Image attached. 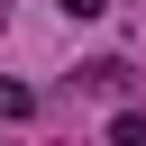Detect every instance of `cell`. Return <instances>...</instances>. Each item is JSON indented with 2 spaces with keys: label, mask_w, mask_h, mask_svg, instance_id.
Masks as SVG:
<instances>
[{
  "label": "cell",
  "mask_w": 146,
  "mask_h": 146,
  "mask_svg": "<svg viewBox=\"0 0 146 146\" xmlns=\"http://www.w3.org/2000/svg\"><path fill=\"white\" fill-rule=\"evenodd\" d=\"M110 146H146V119H137V110H119V119H110Z\"/></svg>",
  "instance_id": "cell-3"
},
{
  "label": "cell",
  "mask_w": 146,
  "mask_h": 146,
  "mask_svg": "<svg viewBox=\"0 0 146 146\" xmlns=\"http://www.w3.org/2000/svg\"><path fill=\"white\" fill-rule=\"evenodd\" d=\"M73 82H82L91 100H128V64H119V55H91V64H73Z\"/></svg>",
  "instance_id": "cell-1"
},
{
  "label": "cell",
  "mask_w": 146,
  "mask_h": 146,
  "mask_svg": "<svg viewBox=\"0 0 146 146\" xmlns=\"http://www.w3.org/2000/svg\"><path fill=\"white\" fill-rule=\"evenodd\" d=\"M0 119H36V91H27V82H9V73H0Z\"/></svg>",
  "instance_id": "cell-2"
},
{
  "label": "cell",
  "mask_w": 146,
  "mask_h": 146,
  "mask_svg": "<svg viewBox=\"0 0 146 146\" xmlns=\"http://www.w3.org/2000/svg\"><path fill=\"white\" fill-rule=\"evenodd\" d=\"M0 27H9V0H0Z\"/></svg>",
  "instance_id": "cell-5"
},
{
  "label": "cell",
  "mask_w": 146,
  "mask_h": 146,
  "mask_svg": "<svg viewBox=\"0 0 146 146\" xmlns=\"http://www.w3.org/2000/svg\"><path fill=\"white\" fill-rule=\"evenodd\" d=\"M55 9H64V18H100L110 0H55Z\"/></svg>",
  "instance_id": "cell-4"
}]
</instances>
